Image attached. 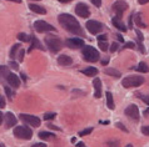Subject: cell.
Segmentation results:
<instances>
[{
	"label": "cell",
	"instance_id": "obj_1",
	"mask_svg": "<svg viewBox=\"0 0 149 147\" xmlns=\"http://www.w3.org/2000/svg\"><path fill=\"white\" fill-rule=\"evenodd\" d=\"M58 21L67 31L75 34V35L83 36V29H82V26H80L79 21L76 20L74 16H71L70 14H60L58 16Z\"/></svg>",
	"mask_w": 149,
	"mask_h": 147
},
{
	"label": "cell",
	"instance_id": "obj_2",
	"mask_svg": "<svg viewBox=\"0 0 149 147\" xmlns=\"http://www.w3.org/2000/svg\"><path fill=\"white\" fill-rule=\"evenodd\" d=\"M82 54L84 56V60L88 62H95L99 60V52L93 46H84L82 50Z\"/></svg>",
	"mask_w": 149,
	"mask_h": 147
},
{
	"label": "cell",
	"instance_id": "obj_3",
	"mask_svg": "<svg viewBox=\"0 0 149 147\" xmlns=\"http://www.w3.org/2000/svg\"><path fill=\"white\" fill-rule=\"evenodd\" d=\"M144 82L143 76H127L122 80V85L125 89H130V87H138Z\"/></svg>",
	"mask_w": 149,
	"mask_h": 147
},
{
	"label": "cell",
	"instance_id": "obj_4",
	"mask_svg": "<svg viewBox=\"0 0 149 147\" xmlns=\"http://www.w3.org/2000/svg\"><path fill=\"white\" fill-rule=\"evenodd\" d=\"M45 44H47L48 49L51 52H58L62 49V40L58 36H47L45 37Z\"/></svg>",
	"mask_w": 149,
	"mask_h": 147
},
{
	"label": "cell",
	"instance_id": "obj_5",
	"mask_svg": "<svg viewBox=\"0 0 149 147\" xmlns=\"http://www.w3.org/2000/svg\"><path fill=\"white\" fill-rule=\"evenodd\" d=\"M14 135L21 140H30L33 137V131L26 126H16L14 129Z\"/></svg>",
	"mask_w": 149,
	"mask_h": 147
},
{
	"label": "cell",
	"instance_id": "obj_6",
	"mask_svg": "<svg viewBox=\"0 0 149 147\" xmlns=\"http://www.w3.org/2000/svg\"><path fill=\"white\" fill-rule=\"evenodd\" d=\"M34 29L38 33H48V31H55V28L50 24H48L44 20H38L34 22Z\"/></svg>",
	"mask_w": 149,
	"mask_h": 147
},
{
	"label": "cell",
	"instance_id": "obj_7",
	"mask_svg": "<svg viewBox=\"0 0 149 147\" xmlns=\"http://www.w3.org/2000/svg\"><path fill=\"white\" fill-rule=\"evenodd\" d=\"M85 26H87V30L89 31L90 34H99L103 30V24L102 22H99V21H97V20H89V21H87V24H85Z\"/></svg>",
	"mask_w": 149,
	"mask_h": 147
},
{
	"label": "cell",
	"instance_id": "obj_8",
	"mask_svg": "<svg viewBox=\"0 0 149 147\" xmlns=\"http://www.w3.org/2000/svg\"><path fill=\"white\" fill-rule=\"evenodd\" d=\"M127 9H128V4L125 3L124 0H117V1L113 4V10L115 11L118 19L122 18V15H123V13Z\"/></svg>",
	"mask_w": 149,
	"mask_h": 147
},
{
	"label": "cell",
	"instance_id": "obj_9",
	"mask_svg": "<svg viewBox=\"0 0 149 147\" xmlns=\"http://www.w3.org/2000/svg\"><path fill=\"white\" fill-rule=\"evenodd\" d=\"M20 120L24 121L25 123L33 126V127H39L40 126V119H38L36 116H32L28 114H20Z\"/></svg>",
	"mask_w": 149,
	"mask_h": 147
},
{
	"label": "cell",
	"instance_id": "obj_10",
	"mask_svg": "<svg viewBox=\"0 0 149 147\" xmlns=\"http://www.w3.org/2000/svg\"><path fill=\"white\" fill-rule=\"evenodd\" d=\"M75 13L80 18H88L90 15V11H89V7H88L87 4H84V3H79V4H76V6H75Z\"/></svg>",
	"mask_w": 149,
	"mask_h": 147
},
{
	"label": "cell",
	"instance_id": "obj_11",
	"mask_svg": "<svg viewBox=\"0 0 149 147\" xmlns=\"http://www.w3.org/2000/svg\"><path fill=\"white\" fill-rule=\"evenodd\" d=\"M125 115H127L130 120L138 121V120H139V110H138V106H137V105H129V106L125 108Z\"/></svg>",
	"mask_w": 149,
	"mask_h": 147
},
{
	"label": "cell",
	"instance_id": "obj_12",
	"mask_svg": "<svg viewBox=\"0 0 149 147\" xmlns=\"http://www.w3.org/2000/svg\"><path fill=\"white\" fill-rule=\"evenodd\" d=\"M67 46L70 49H79L84 47V40L80 37H71V39L67 40Z\"/></svg>",
	"mask_w": 149,
	"mask_h": 147
},
{
	"label": "cell",
	"instance_id": "obj_13",
	"mask_svg": "<svg viewBox=\"0 0 149 147\" xmlns=\"http://www.w3.org/2000/svg\"><path fill=\"white\" fill-rule=\"evenodd\" d=\"M8 84H9L11 87L14 89H18L19 86H20V79H19V76H16L15 74H9V76H8Z\"/></svg>",
	"mask_w": 149,
	"mask_h": 147
},
{
	"label": "cell",
	"instance_id": "obj_14",
	"mask_svg": "<svg viewBox=\"0 0 149 147\" xmlns=\"http://www.w3.org/2000/svg\"><path fill=\"white\" fill-rule=\"evenodd\" d=\"M4 117H5V127H8V129H10L11 126L16 125V117H15L11 112L5 114V115H4Z\"/></svg>",
	"mask_w": 149,
	"mask_h": 147
},
{
	"label": "cell",
	"instance_id": "obj_15",
	"mask_svg": "<svg viewBox=\"0 0 149 147\" xmlns=\"http://www.w3.org/2000/svg\"><path fill=\"white\" fill-rule=\"evenodd\" d=\"M93 85H94V89H95V92H94V96L97 99H100L102 97V81L99 77H95L93 80Z\"/></svg>",
	"mask_w": 149,
	"mask_h": 147
},
{
	"label": "cell",
	"instance_id": "obj_16",
	"mask_svg": "<svg viewBox=\"0 0 149 147\" xmlns=\"http://www.w3.org/2000/svg\"><path fill=\"white\" fill-rule=\"evenodd\" d=\"M58 64L62 66H69L73 64V59L68 55H60L58 58Z\"/></svg>",
	"mask_w": 149,
	"mask_h": 147
},
{
	"label": "cell",
	"instance_id": "obj_17",
	"mask_svg": "<svg viewBox=\"0 0 149 147\" xmlns=\"http://www.w3.org/2000/svg\"><path fill=\"white\" fill-rule=\"evenodd\" d=\"M34 49H39V50H44V47L41 46V44L39 43V40L36 39L35 36L32 35V44H30V46L28 49V52H32Z\"/></svg>",
	"mask_w": 149,
	"mask_h": 147
},
{
	"label": "cell",
	"instance_id": "obj_18",
	"mask_svg": "<svg viewBox=\"0 0 149 147\" xmlns=\"http://www.w3.org/2000/svg\"><path fill=\"white\" fill-rule=\"evenodd\" d=\"M112 22H113V25L115 26V28H117L118 30H120L122 33H125V31H127V26H125V25L123 24V22H122L120 19H118L117 16H115V18H113Z\"/></svg>",
	"mask_w": 149,
	"mask_h": 147
},
{
	"label": "cell",
	"instance_id": "obj_19",
	"mask_svg": "<svg viewBox=\"0 0 149 147\" xmlns=\"http://www.w3.org/2000/svg\"><path fill=\"white\" fill-rule=\"evenodd\" d=\"M10 71L8 66H0V82H4L8 80V76H9Z\"/></svg>",
	"mask_w": 149,
	"mask_h": 147
},
{
	"label": "cell",
	"instance_id": "obj_20",
	"mask_svg": "<svg viewBox=\"0 0 149 147\" xmlns=\"http://www.w3.org/2000/svg\"><path fill=\"white\" fill-rule=\"evenodd\" d=\"M29 9L32 10V11H34V13H36V14H41V15L47 14V10H45L43 6L38 5V4H30V5H29Z\"/></svg>",
	"mask_w": 149,
	"mask_h": 147
},
{
	"label": "cell",
	"instance_id": "obj_21",
	"mask_svg": "<svg viewBox=\"0 0 149 147\" xmlns=\"http://www.w3.org/2000/svg\"><path fill=\"white\" fill-rule=\"evenodd\" d=\"M104 72L106 75H109V76H113V77H117V79H119L122 76V74H120V71H118L115 69H112V67H108V69H105Z\"/></svg>",
	"mask_w": 149,
	"mask_h": 147
},
{
	"label": "cell",
	"instance_id": "obj_22",
	"mask_svg": "<svg viewBox=\"0 0 149 147\" xmlns=\"http://www.w3.org/2000/svg\"><path fill=\"white\" fill-rule=\"evenodd\" d=\"M105 96H106V106H108L110 110H114V100H113V95H112V92H109V91H106L105 93Z\"/></svg>",
	"mask_w": 149,
	"mask_h": 147
},
{
	"label": "cell",
	"instance_id": "obj_23",
	"mask_svg": "<svg viewBox=\"0 0 149 147\" xmlns=\"http://www.w3.org/2000/svg\"><path fill=\"white\" fill-rule=\"evenodd\" d=\"M82 72L84 75H87V76H95V75L98 74V69H95V67H87V69L82 70Z\"/></svg>",
	"mask_w": 149,
	"mask_h": 147
},
{
	"label": "cell",
	"instance_id": "obj_24",
	"mask_svg": "<svg viewBox=\"0 0 149 147\" xmlns=\"http://www.w3.org/2000/svg\"><path fill=\"white\" fill-rule=\"evenodd\" d=\"M137 71H139V72H143V74H147L149 72V66L147 65L146 62H139L138 66H137Z\"/></svg>",
	"mask_w": 149,
	"mask_h": 147
},
{
	"label": "cell",
	"instance_id": "obj_25",
	"mask_svg": "<svg viewBox=\"0 0 149 147\" xmlns=\"http://www.w3.org/2000/svg\"><path fill=\"white\" fill-rule=\"evenodd\" d=\"M135 24H137V26H139V28H147V24L144 22L143 20H142V14H137L135 15Z\"/></svg>",
	"mask_w": 149,
	"mask_h": 147
},
{
	"label": "cell",
	"instance_id": "obj_26",
	"mask_svg": "<svg viewBox=\"0 0 149 147\" xmlns=\"http://www.w3.org/2000/svg\"><path fill=\"white\" fill-rule=\"evenodd\" d=\"M39 137L41 140H51V138H54V135L51 132H47V131H41L39 132Z\"/></svg>",
	"mask_w": 149,
	"mask_h": 147
},
{
	"label": "cell",
	"instance_id": "obj_27",
	"mask_svg": "<svg viewBox=\"0 0 149 147\" xmlns=\"http://www.w3.org/2000/svg\"><path fill=\"white\" fill-rule=\"evenodd\" d=\"M18 39L23 41V43H28V41L32 40V35H28V34H25V33H20L18 35Z\"/></svg>",
	"mask_w": 149,
	"mask_h": 147
},
{
	"label": "cell",
	"instance_id": "obj_28",
	"mask_svg": "<svg viewBox=\"0 0 149 147\" xmlns=\"http://www.w3.org/2000/svg\"><path fill=\"white\" fill-rule=\"evenodd\" d=\"M4 90H5V93L8 95V97H9L10 100H13V99H14V96H15V92L9 87V86H5V87H4Z\"/></svg>",
	"mask_w": 149,
	"mask_h": 147
},
{
	"label": "cell",
	"instance_id": "obj_29",
	"mask_svg": "<svg viewBox=\"0 0 149 147\" xmlns=\"http://www.w3.org/2000/svg\"><path fill=\"white\" fill-rule=\"evenodd\" d=\"M19 46H20L19 44H15L14 46L11 47V50H10V58H11V59H14L15 56H16V51L19 50Z\"/></svg>",
	"mask_w": 149,
	"mask_h": 147
},
{
	"label": "cell",
	"instance_id": "obj_30",
	"mask_svg": "<svg viewBox=\"0 0 149 147\" xmlns=\"http://www.w3.org/2000/svg\"><path fill=\"white\" fill-rule=\"evenodd\" d=\"M109 45H108V43H106V41H99V47H100V50L102 51H106L108 50V47Z\"/></svg>",
	"mask_w": 149,
	"mask_h": 147
},
{
	"label": "cell",
	"instance_id": "obj_31",
	"mask_svg": "<svg viewBox=\"0 0 149 147\" xmlns=\"http://www.w3.org/2000/svg\"><path fill=\"white\" fill-rule=\"evenodd\" d=\"M108 146L109 147H120V144H119V141L113 140V141H109L108 142Z\"/></svg>",
	"mask_w": 149,
	"mask_h": 147
},
{
	"label": "cell",
	"instance_id": "obj_32",
	"mask_svg": "<svg viewBox=\"0 0 149 147\" xmlns=\"http://www.w3.org/2000/svg\"><path fill=\"white\" fill-rule=\"evenodd\" d=\"M91 131H93V129H85V130L80 131V132H79V136H87V135L91 133Z\"/></svg>",
	"mask_w": 149,
	"mask_h": 147
},
{
	"label": "cell",
	"instance_id": "obj_33",
	"mask_svg": "<svg viewBox=\"0 0 149 147\" xmlns=\"http://www.w3.org/2000/svg\"><path fill=\"white\" fill-rule=\"evenodd\" d=\"M24 55H25V51L21 49V50L19 51V54H18V60L19 61H23V60H24Z\"/></svg>",
	"mask_w": 149,
	"mask_h": 147
},
{
	"label": "cell",
	"instance_id": "obj_34",
	"mask_svg": "<svg viewBox=\"0 0 149 147\" xmlns=\"http://www.w3.org/2000/svg\"><path fill=\"white\" fill-rule=\"evenodd\" d=\"M56 116V114H54V112H51V114H45L44 115V119L45 120H53Z\"/></svg>",
	"mask_w": 149,
	"mask_h": 147
},
{
	"label": "cell",
	"instance_id": "obj_35",
	"mask_svg": "<svg viewBox=\"0 0 149 147\" xmlns=\"http://www.w3.org/2000/svg\"><path fill=\"white\" fill-rule=\"evenodd\" d=\"M5 105H6L5 99H4V96H1V93H0V108H4Z\"/></svg>",
	"mask_w": 149,
	"mask_h": 147
},
{
	"label": "cell",
	"instance_id": "obj_36",
	"mask_svg": "<svg viewBox=\"0 0 149 147\" xmlns=\"http://www.w3.org/2000/svg\"><path fill=\"white\" fill-rule=\"evenodd\" d=\"M124 47L125 49H135V44L132 43V41H129V43H127L124 45Z\"/></svg>",
	"mask_w": 149,
	"mask_h": 147
},
{
	"label": "cell",
	"instance_id": "obj_37",
	"mask_svg": "<svg viewBox=\"0 0 149 147\" xmlns=\"http://www.w3.org/2000/svg\"><path fill=\"white\" fill-rule=\"evenodd\" d=\"M117 127H118V129H120L122 131H124V132H128V130L127 129H125V127H124V125H123V123H120V122H117V125H115Z\"/></svg>",
	"mask_w": 149,
	"mask_h": 147
},
{
	"label": "cell",
	"instance_id": "obj_38",
	"mask_svg": "<svg viewBox=\"0 0 149 147\" xmlns=\"http://www.w3.org/2000/svg\"><path fill=\"white\" fill-rule=\"evenodd\" d=\"M135 34H137V36H138V40H139V41H143V39H144V36H143V34H142V33H140V31H139V30H138V29H137V30H135Z\"/></svg>",
	"mask_w": 149,
	"mask_h": 147
},
{
	"label": "cell",
	"instance_id": "obj_39",
	"mask_svg": "<svg viewBox=\"0 0 149 147\" xmlns=\"http://www.w3.org/2000/svg\"><path fill=\"white\" fill-rule=\"evenodd\" d=\"M142 132L144 135H147V136H149V126H143L142 127Z\"/></svg>",
	"mask_w": 149,
	"mask_h": 147
},
{
	"label": "cell",
	"instance_id": "obj_40",
	"mask_svg": "<svg viewBox=\"0 0 149 147\" xmlns=\"http://www.w3.org/2000/svg\"><path fill=\"white\" fill-rule=\"evenodd\" d=\"M118 50V44L117 43H113L112 45H110V51L114 52V51H117Z\"/></svg>",
	"mask_w": 149,
	"mask_h": 147
},
{
	"label": "cell",
	"instance_id": "obj_41",
	"mask_svg": "<svg viewBox=\"0 0 149 147\" xmlns=\"http://www.w3.org/2000/svg\"><path fill=\"white\" fill-rule=\"evenodd\" d=\"M9 66H10L13 70H18V64L15 62V61H10V62H9Z\"/></svg>",
	"mask_w": 149,
	"mask_h": 147
},
{
	"label": "cell",
	"instance_id": "obj_42",
	"mask_svg": "<svg viewBox=\"0 0 149 147\" xmlns=\"http://www.w3.org/2000/svg\"><path fill=\"white\" fill-rule=\"evenodd\" d=\"M139 97H140V99H142V100L144 101V102H146V104L148 105V106H149V96H143V95H139Z\"/></svg>",
	"mask_w": 149,
	"mask_h": 147
},
{
	"label": "cell",
	"instance_id": "obj_43",
	"mask_svg": "<svg viewBox=\"0 0 149 147\" xmlns=\"http://www.w3.org/2000/svg\"><path fill=\"white\" fill-rule=\"evenodd\" d=\"M106 39H108V36H106L105 34H103V35H99L98 36V41H106Z\"/></svg>",
	"mask_w": 149,
	"mask_h": 147
},
{
	"label": "cell",
	"instance_id": "obj_44",
	"mask_svg": "<svg viewBox=\"0 0 149 147\" xmlns=\"http://www.w3.org/2000/svg\"><path fill=\"white\" fill-rule=\"evenodd\" d=\"M90 1L93 3V4H94V5L97 6V7H99V6L102 5V0H90Z\"/></svg>",
	"mask_w": 149,
	"mask_h": 147
},
{
	"label": "cell",
	"instance_id": "obj_45",
	"mask_svg": "<svg viewBox=\"0 0 149 147\" xmlns=\"http://www.w3.org/2000/svg\"><path fill=\"white\" fill-rule=\"evenodd\" d=\"M115 36H117V39H118V40H119V41H120V43H123V41H124V39H123V36H122V35H120V34H117V35H115Z\"/></svg>",
	"mask_w": 149,
	"mask_h": 147
},
{
	"label": "cell",
	"instance_id": "obj_46",
	"mask_svg": "<svg viewBox=\"0 0 149 147\" xmlns=\"http://www.w3.org/2000/svg\"><path fill=\"white\" fill-rule=\"evenodd\" d=\"M32 147H47V145L45 144H35V145H33Z\"/></svg>",
	"mask_w": 149,
	"mask_h": 147
},
{
	"label": "cell",
	"instance_id": "obj_47",
	"mask_svg": "<svg viewBox=\"0 0 149 147\" xmlns=\"http://www.w3.org/2000/svg\"><path fill=\"white\" fill-rule=\"evenodd\" d=\"M48 127H49V129H53V130H56V131L60 130L59 127H56V126H54V125H48Z\"/></svg>",
	"mask_w": 149,
	"mask_h": 147
},
{
	"label": "cell",
	"instance_id": "obj_48",
	"mask_svg": "<svg viewBox=\"0 0 149 147\" xmlns=\"http://www.w3.org/2000/svg\"><path fill=\"white\" fill-rule=\"evenodd\" d=\"M138 3H139V4H142V5H143V4L149 3V0H138Z\"/></svg>",
	"mask_w": 149,
	"mask_h": 147
},
{
	"label": "cell",
	"instance_id": "obj_49",
	"mask_svg": "<svg viewBox=\"0 0 149 147\" xmlns=\"http://www.w3.org/2000/svg\"><path fill=\"white\" fill-rule=\"evenodd\" d=\"M109 62V59L108 58H106V59H104V60H103V61H102V64H103V65H106V64H108Z\"/></svg>",
	"mask_w": 149,
	"mask_h": 147
},
{
	"label": "cell",
	"instance_id": "obj_50",
	"mask_svg": "<svg viewBox=\"0 0 149 147\" xmlns=\"http://www.w3.org/2000/svg\"><path fill=\"white\" fill-rule=\"evenodd\" d=\"M138 46H139V50H140V51H142V52H144V47H143V45H142V44H140V43H139V44H138Z\"/></svg>",
	"mask_w": 149,
	"mask_h": 147
},
{
	"label": "cell",
	"instance_id": "obj_51",
	"mask_svg": "<svg viewBox=\"0 0 149 147\" xmlns=\"http://www.w3.org/2000/svg\"><path fill=\"white\" fill-rule=\"evenodd\" d=\"M3 119H4V115L0 112V126H1V122H3Z\"/></svg>",
	"mask_w": 149,
	"mask_h": 147
},
{
	"label": "cell",
	"instance_id": "obj_52",
	"mask_svg": "<svg viewBox=\"0 0 149 147\" xmlns=\"http://www.w3.org/2000/svg\"><path fill=\"white\" fill-rule=\"evenodd\" d=\"M144 115H146V116H149V107L147 108L146 111H144Z\"/></svg>",
	"mask_w": 149,
	"mask_h": 147
},
{
	"label": "cell",
	"instance_id": "obj_53",
	"mask_svg": "<svg viewBox=\"0 0 149 147\" xmlns=\"http://www.w3.org/2000/svg\"><path fill=\"white\" fill-rule=\"evenodd\" d=\"M60 3H69V1H71V0H59Z\"/></svg>",
	"mask_w": 149,
	"mask_h": 147
},
{
	"label": "cell",
	"instance_id": "obj_54",
	"mask_svg": "<svg viewBox=\"0 0 149 147\" xmlns=\"http://www.w3.org/2000/svg\"><path fill=\"white\" fill-rule=\"evenodd\" d=\"M9 1H14V3H21V0H9Z\"/></svg>",
	"mask_w": 149,
	"mask_h": 147
},
{
	"label": "cell",
	"instance_id": "obj_55",
	"mask_svg": "<svg viewBox=\"0 0 149 147\" xmlns=\"http://www.w3.org/2000/svg\"><path fill=\"white\" fill-rule=\"evenodd\" d=\"M125 147H133L132 145H127V146H125Z\"/></svg>",
	"mask_w": 149,
	"mask_h": 147
},
{
	"label": "cell",
	"instance_id": "obj_56",
	"mask_svg": "<svg viewBox=\"0 0 149 147\" xmlns=\"http://www.w3.org/2000/svg\"><path fill=\"white\" fill-rule=\"evenodd\" d=\"M0 147H4V145H3V144H0Z\"/></svg>",
	"mask_w": 149,
	"mask_h": 147
},
{
	"label": "cell",
	"instance_id": "obj_57",
	"mask_svg": "<svg viewBox=\"0 0 149 147\" xmlns=\"http://www.w3.org/2000/svg\"><path fill=\"white\" fill-rule=\"evenodd\" d=\"M84 147H85V146H84Z\"/></svg>",
	"mask_w": 149,
	"mask_h": 147
}]
</instances>
